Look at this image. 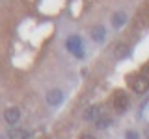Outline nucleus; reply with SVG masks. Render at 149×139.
I'll return each instance as SVG.
<instances>
[{"instance_id": "nucleus-1", "label": "nucleus", "mask_w": 149, "mask_h": 139, "mask_svg": "<svg viewBox=\"0 0 149 139\" xmlns=\"http://www.w3.org/2000/svg\"><path fill=\"white\" fill-rule=\"evenodd\" d=\"M67 48L71 50L73 54H77L78 58H82L84 52H82V41H80V37L78 35H71L67 39Z\"/></svg>"}, {"instance_id": "nucleus-2", "label": "nucleus", "mask_w": 149, "mask_h": 139, "mask_svg": "<svg viewBox=\"0 0 149 139\" xmlns=\"http://www.w3.org/2000/svg\"><path fill=\"white\" fill-rule=\"evenodd\" d=\"M127 106H129V96L125 95V93H118L116 98H114V108L118 111H125Z\"/></svg>"}, {"instance_id": "nucleus-3", "label": "nucleus", "mask_w": 149, "mask_h": 139, "mask_svg": "<svg viewBox=\"0 0 149 139\" xmlns=\"http://www.w3.org/2000/svg\"><path fill=\"white\" fill-rule=\"evenodd\" d=\"M4 119H6V122H9V124L19 122V119H21V111H19V108H8L6 111H4Z\"/></svg>"}, {"instance_id": "nucleus-4", "label": "nucleus", "mask_w": 149, "mask_h": 139, "mask_svg": "<svg viewBox=\"0 0 149 139\" xmlns=\"http://www.w3.org/2000/svg\"><path fill=\"white\" fill-rule=\"evenodd\" d=\"M62 100H63V93L60 89H52V91H49V95H47V102H49L50 106H58Z\"/></svg>"}, {"instance_id": "nucleus-5", "label": "nucleus", "mask_w": 149, "mask_h": 139, "mask_svg": "<svg viewBox=\"0 0 149 139\" xmlns=\"http://www.w3.org/2000/svg\"><path fill=\"white\" fill-rule=\"evenodd\" d=\"M147 87H149V82L146 78H136V80L132 82V89H134V93H138V95H143V93L147 91Z\"/></svg>"}, {"instance_id": "nucleus-6", "label": "nucleus", "mask_w": 149, "mask_h": 139, "mask_svg": "<svg viewBox=\"0 0 149 139\" xmlns=\"http://www.w3.org/2000/svg\"><path fill=\"white\" fill-rule=\"evenodd\" d=\"M101 113H102V111H101L99 106H90V108L84 111V119H86V120H97L101 117Z\"/></svg>"}, {"instance_id": "nucleus-7", "label": "nucleus", "mask_w": 149, "mask_h": 139, "mask_svg": "<svg viewBox=\"0 0 149 139\" xmlns=\"http://www.w3.org/2000/svg\"><path fill=\"white\" fill-rule=\"evenodd\" d=\"M104 37H106V30H104V26H93V30H91V39L93 41H97V43H101V41H104Z\"/></svg>"}, {"instance_id": "nucleus-8", "label": "nucleus", "mask_w": 149, "mask_h": 139, "mask_svg": "<svg viewBox=\"0 0 149 139\" xmlns=\"http://www.w3.org/2000/svg\"><path fill=\"white\" fill-rule=\"evenodd\" d=\"M125 22H127V15H125V11H116L114 15H112V24H114V28L123 26Z\"/></svg>"}, {"instance_id": "nucleus-9", "label": "nucleus", "mask_w": 149, "mask_h": 139, "mask_svg": "<svg viewBox=\"0 0 149 139\" xmlns=\"http://www.w3.org/2000/svg\"><path fill=\"white\" fill-rule=\"evenodd\" d=\"M8 137L9 139H28V132L26 130H21V128H13V130H9Z\"/></svg>"}, {"instance_id": "nucleus-10", "label": "nucleus", "mask_w": 149, "mask_h": 139, "mask_svg": "<svg viewBox=\"0 0 149 139\" xmlns=\"http://www.w3.org/2000/svg\"><path fill=\"white\" fill-rule=\"evenodd\" d=\"M95 122H97V124H95V126L102 130V128H108V126H110V124H112V119L108 117V115H104V117H102V115H101V117H99V119H97V120H95Z\"/></svg>"}, {"instance_id": "nucleus-11", "label": "nucleus", "mask_w": 149, "mask_h": 139, "mask_svg": "<svg viewBox=\"0 0 149 139\" xmlns=\"http://www.w3.org/2000/svg\"><path fill=\"white\" fill-rule=\"evenodd\" d=\"M127 54H129V48L125 45H118V46H116V56H118L119 59L127 58Z\"/></svg>"}, {"instance_id": "nucleus-12", "label": "nucleus", "mask_w": 149, "mask_h": 139, "mask_svg": "<svg viewBox=\"0 0 149 139\" xmlns=\"http://www.w3.org/2000/svg\"><path fill=\"white\" fill-rule=\"evenodd\" d=\"M125 139H138V133L132 132V130H129V132L125 133Z\"/></svg>"}, {"instance_id": "nucleus-13", "label": "nucleus", "mask_w": 149, "mask_h": 139, "mask_svg": "<svg viewBox=\"0 0 149 139\" xmlns=\"http://www.w3.org/2000/svg\"><path fill=\"white\" fill-rule=\"evenodd\" d=\"M82 139H95L93 136H82Z\"/></svg>"}, {"instance_id": "nucleus-14", "label": "nucleus", "mask_w": 149, "mask_h": 139, "mask_svg": "<svg viewBox=\"0 0 149 139\" xmlns=\"http://www.w3.org/2000/svg\"><path fill=\"white\" fill-rule=\"evenodd\" d=\"M0 139H4V137H0Z\"/></svg>"}]
</instances>
